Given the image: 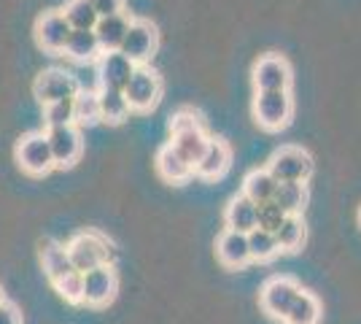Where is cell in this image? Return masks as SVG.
I'll list each match as a JSON object with an SVG mask.
<instances>
[{
	"mask_svg": "<svg viewBox=\"0 0 361 324\" xmlns=\"http://www.w3.org/2000/svg\"><path fill=\"white\" fill-rule=\"evenodd\" d=\"M170 146L178 152L183 160H189L195 165L200 155L208 146V136L202 133V124L197 119L195 111L183 108L170 119Z\"/></svg>",
	"mask_w": 361,
	"mask_h": 324,
	"instance_id": "cell-1",
	"label": "cell"
},
{
	"mask_svg": "<svg viewBox=\"0 0 361 324\" xmlns=\"http://www.w3.org/2000/svg\"><path fill=\"white\" fill-rule=\"evenodd\" d=\"M267 170L275 176L278 184L286 181H307L313 176V157L300 146H281L267 162Z\"/></svg>",
	"mask_w": 361,
	"mask_h": 324,
	"instance_id": "cell-2",
	"label": "cell"
},
{
	"mask_svg": "<svg viewBox=\"0 0 361 324\" xmlns=\"http://www.w3.org/2000/svg\"><path fill=\"white\" fill-rule=\"evenodd\" d=\"M294 114V103L288 90H272V92H256L254 100V116L256 122L262 124L264 130L278 133L291 122Z\"/></svg>",
	"mask_w": 361,
	"mask_h": 324,
	"instance_id": "cell-3",
	"label": "cell"
},
{
	"mask_svg": "<svg viewBox=\"0 0 361 324\" xmlns=\"http://www.w3.org/2000/svg\"><path fill=\"white\" fill-rule=\"evenodd\" d=\"M68 254H71V265L78 273H87V270H94L100 265H111L108 257H111V248H108V241H103L100 235L94 232H81L75 235L73 241L68 244Z\"/></svg>",
	"mask_w": 361,
	"mask_h": 324,
	"instance_id": "cell-4",
	"label": "cell"
},
{
	"mask_svg": "<svg viewBox=\"0 0 361 324\" xmlns=\"http://www.w3.org/2000/svg\"><path fill=\"white\" fill-rule=\"evenodd\" d=\"M124 97L130 103V111L146 114V111L157 108V103H159V97H162V81L149 68H135L130 84L124 87Z\"/></svg>",
	"mask_w": 361,
	"mask_h": 324,
	"instance_id": "cell-5",
	"label": "cell"
},
{
	"mask_svg": "<svg viewBox=\"0 0 361 324\" xmlns=\"http://www.w3.org/2000/svg\"><path fill=\"white\" fill-rule=\"evenodd\" d=\"M16 162L22 165L25 173L30 176H46L54 168V157L49 149V138L46 133H30L16 143Z\"/></svg>",
	"mask_w": 361,
	"mask_h": 324,
	"instance_id": "cell-6",
	"label": "cell"
},
{
	"mask_svg": "<svg viewBox=\"0 0 361 324\" xmlns=\"http://www.w3.org/2000/svg\"><path fill=\"white\" fill-rule=\"evenodd\" d=\"M78 81L75 76L71 73H65L60 68H51V71H44L41 76L35 78V84H32V92L38 97V103H57V100H73L75 95H78Z\"/></svg>",
	"mask_w": 361,
	"mask_h": 324,
	"instance_id": "cell-7",
	"label": "cell"
},
{
	"mask_svg": "<svg viewBox=\"0 0 361 324\" xmlns=\"http://www.w3.org/2000/svg\"><path fill=\"white\" fill-rule=\"evenodd\" d=\"M300 284L294 281V278H286V276H278V278H270L264 287H262V311L272 316V319H283L286 316V311L291 308V303L297 300V294H300Z\"/></svg>",
	"mask_w": 361,
	"mask_h": 324,
	"instance_id": "cell-8",
	"label": "cell"
},
{
	"mask_svg": "<svg viewBox=\"0 0 361 324\" xmlns=\"http://www.w3.org/2000/svg\"><path fill=\"white\" fill-rule=\"evenodd\" d=\"M116 289H119V278L111 265H100L84 273V303L92 308L108 306L116 297Z\"/></svg>",
	"mask_w": 361,
	"mask_h": 324,
	"instance_id": "cell-9",
	"label": "cell"
},
{
	"mask_svg": "<svg viewBox=\"0 0 361 324\" xmlns=\"http://www.w3.org/2000/svg\"><path fill=\"white\" fill-rule=\"evenodd\" d=\"M46 138H49V149H51V157H54L57 168H71L75 160L81 157L84 143H81V133L75 130V124L49 127Z\"/></svg>",
	"mask_w": 361,
	"mask_h": 324,
	"instance_id": "cell-10",
	"label": "cell"
},
{
	"mask_svg": "<svg viewBox=\"0 0 361 324\" xmlns=\"http://www.w3.org/2000/svg\"><path fill=\"white\" fill-rule=\"evenodd\" d=\"M154 49H157V28L151 22H146V19H133L119 52L137 65V62L149 60L151 54H154Z\"/></svg>",
	"mask_w": 361,
	"mask_h": 324,
	"instance_id": "cell-11",
	"label": "cell"
},
{
	"mask_svg": "<svg viewBox=\"0 0 361 324\" xmlns=\"http://www.w3.org/2000/svg\"><path fill=\"white\" fill-rule=\"evenodd\" d=\"M291 84V68L283 57L267 54L254 65V87L256 92H272V90H288Z\"/></svg>",
	"mask_w": 361,
	"mask_h": 324,
	"instance_id": "cell-12",
	"label": "cell"
},
{
	"mask_svg": "<svg viewBox=\"0 0 361 324\" xmlns=\"http://www.w3.org/2000/svg\"><path fill=\"white\" fill-rule=\"evenodd\" d=\"M135 62L124 57L121 52H103L97 60V76H100V87L108 90H121L130 84V78L135 73Z\"/></svg>",
	"mask_w": 361,
	"mask_h": 324,
	"instance_id": "cell-13",
	"label": "cell"
},
{
	"mask_svg": "<svg viewBox=\"0 0 361 324\" xmlns=\"http://www.w3.org/2000/svg\"><path fill=\"white\" fill-rule=\"evenodd\" d=\"M73 28L68 25V19L62 11H46L35 22V38L46 52H65V44L71 38Z\"/></svg>",
	"mask_w": 361,
	"mask_h": 324,
	"instance_id": "cell-14",
	"label": "cell"
},
{
	"mask_svg": "<svg viewBox=\"0 0 361 324\" xmlns=\"http://www.w3.org/2000/svg\"><path fill=\"white\" fill-rule=\"evenodd\" d=\"M229 162H232V152H229V146H226L224 140H211L208 138V146H205V152L200 155V160L195 162V173L200 179H219V176H224L226 168H229Z\"/></svg>",
	"mask_w": 361,
	"mask_h": 324,
	"instance_id": "cell-15",
	"label": "cell"
},
{
	"mask_svg": "<svg viewBox=\"0 0 361 324\" xmlns=\"http://www.w3.org/2000/svg\"><path fill=\"white\" fill-rule=\"evenodd\" d=\"M216 254L221 265L226 268H243L251 263V251H248V235L238 230H224L216 241Z\"/></svg>",
	"mask_w": 361,
	"mask_h": 324,
	"instance_id": "cell-16",
	"label": "cell"
},
{
	"mask_svg": "<svg viewBox=\"0 0 361 324\" xmlns=\"http://www.w3.org/2000/svg\"><path fill=\"white\" fill-rule=\"evenodd\" d=\"M130 22H133V19H127L121 11L111 16H100L97 25H94V35H97V41H100V49H103V52H119L121 41H124V35L130 30Z\"/></svg>",
	"mask_w": 361,
	"mask_h": 324,
	"instance_id": "cell-17",
	"label": "cell"
},
{
	"mask_svg": "<svg viewBox=\"0 0 361 324\" xmlns=\"http://www.w3.org/2000/svg\"><path fill=\"white\" fill-rule=\"evenodd\" d=\"M157 170H159V176H162L165 181L180 184V181H186V179L195 173V165H192L189 160H183V157L167 143V146H162V149L157 152Z\"/></svg>",
	"mask_w": 361,
	"mask_h": 324,
	"instance_id": "cell-18",
	"label": "cell"
},
{
	"mask_svg": "<svg viewBox=\"0 0 361 324\" xmlns=\"http://www.w3.org/2000/svg\"><path fill=\"white\" fill-rule=\"evenodd\" d=\"M224 222L226 230H238L248 235L256 227V203L251 198H245V195L232 198L224 211Z\"/></svg>",
	"mask_w": 361,
	"mask_h": 324,
	"instance_id": "cell-19",
	"label": "cell"
},
{
	"mask_svg": "<svg viewBox=\"0 0 361 324\" xmlns=\"http://www.w3.org/2000/svg\"><path fill=\"white\" fill-rule=\"evenodd\" d=\"M41 263H44V270L51 284L60 281V278H65L68 273H73L68 246L54 244V241H44V244H41Z\"/></svg>",
	"mask_w": 361,
	"mask_h": 324,
	"instance_id": "cell-20",
	"label": "cell"
},
{
	"mask_svg": "<svg viewBox=\"0 0 361 324\" xmlns=\"http://www.w3.org/2000/svg\"><path fill=\"white\" fill-rule=\"evenodd\" d=\"M65 54L75 62H92L103 54V49H100L94 30H73L65 44Z\"/></svg>",
	"mask_w": 361,
	"mask_h": 324,
	"instance_id": "cell-21",
	"label": "cell"
},
{
	"mask_svg": "<svg viewBox=\"0 0 361 324\" xmlns=\"http://www.w3.org/2000/svg\"><path fill=\"white\" fill-rule=\"evenodd\" d=\"M275 189H278V181L270 170H251L243 181V195L251 198V200L259 205V203H267L275 198Z\"/></svg>",
	"mask_w": 361,
	"mask_h": 324,
	"instance_id": "cell-22",
	"label": "cell"
},
{
	"mask_svg": "<svg viewBox=\"0 0 361 324\" xmlns=\"http://www.w3.org/2000/svg\"><path fill=\"white\" fill-rule=\"evenodd\" d=\"M97 100H100V119L111 124H119L127 119L130 114V103L121 90H108V87H100L97 90Z\"/></svg>",
	"mask_w": 361,
	"mask_h": 324,
	"instance_id": "cell-23",
	"label": "cell"
},
{
	"mask_svg": "<svg viewBox=\"0 0 361 324\" xmlns=\"http://www.w3.org/2000/svg\"><path fill=\"white\" fill-rule=\"evenodd\" d=\"M281 322L283 324H318L321 322V306H318V300L313 294L302 289Z\"/></svg>",
	"mask_w": 361,
	"mask_h": 324,
	"instance_id": "cell-24",
	"label": "cell"
},
{
	"mask_svg": "<svg viewBox=\"0 0 361 324\" xmlns=\"http://www.w3.org/2000/svg\"><path fill=\"white\" fill-rule=\"evenodd\" d=\"M62 14H65L68 25L73 30H94V25L100 19L90 0H68V6L62 8Z\"/></svg>",
	"mask_w": 361,
	"mask_h": 324,
	"instance_id": "cell-25",
	"label": "cell"
},
{
	"mask_svg": "<svg viewBox=\"0 0 361 324\" xmlns=\"http://www.w3.org/2000/svg\"><path fill=\"white\" fill-rule=\"evenodd\" d=\"M272 200L278 203L286 214H300L305 203H307V189L302 181H286V184H278Z\"/></svg>",
	"mask_w": 361,
	"mask_h": 324,
	"instance_id": "cell-26",
	"label": "cell"
},
{
	"mask_svg": "<svg viewBox=\"0 0 361 324\" xmlns=\"http://www.w3.org/2000/svg\"><path fill=\"white\" fill-rule=\"evenodd\" d=\"M248 251H251V260L254 263H267V260H272L281 251L278 241H275V232L254 227V230L248 232Z\"/></svg>",
	"mask_w": 361,
	"mask_h": 324,
	"instance_id": "cell-27",
	"label": "cell"
},
{
	"mask_svg": "<svg viewBox=\"0 0 361 324\" xmlns=\"http://www.w3.org/2000/svg\"><path fill=\"white\" fill-rule=\"evenodd\" d=\"M275 241L281 251H297L305 244V224H302L300 214H288L283 224L275 230Z\"/></svg>",
	"mask_w": 361,
	"mask_h": 324,
	"instance_id": "cell-28",
	"label": "cell"
},
{
	"mask_svg": "<svg viewBox=\"0 0 361 324\" xmlns=\"http://www.w3.org/2000/svg\"><path fill=\"white\" fill-rule=\"evenodd\" d=\"M97 124L100 119V100L97 92H87V90H78V95L73 97V124Z\"/></svg>",
	"mask_w": 361,
	"mask_h": 324,
	"instance_id": "cell-29",
	"label": "cell"
},
{
	"mask_svg": "<svg viewBox=\"0 0 361 324\" xmlns=\"http://www.w3.org/2000/svg\"><path fill=\"white\" fill-rule=\"evenodd\" d=\"M286 216L288 214L275 200L259 203V205H256V227H262V230H267V232H275L283 224Z\"/></svg>",
	"mask_w": 361,
	"mask_h": 324,
	"instance_id": "cell-30",
	"label": "cell"
},
{
	"mask_svg": "<svg viewBox=\"0 0 361 324\" xmlns=\"http://www.w3.org/2000/svg\"><path fill=\"white\" fill-rule=\"evenodd\" d=\"M54 289L68 300V303H84V273H68L65 278L54 281Z\"/></svg>",
	"mask_w": 361,
	"mask_h": 324,
	"instance_id": "cell-31",
	"label": "cell"
},
{
	"mask_svg": "<svg viewBox=\"0 0 361 324\" xmlns=\"http://www.w3.org/2000/svg\"><path fill=\"white\" fill-rule=\"evenodd\" d=\"M46 124L49 127H62L73 124V100H57L46 106Z\"/></svg>",
	"mask_w": 361,
	"mask_h": 324,
	"instance_id": "cell-32",
	"label": "cell"
},
{
	"mask_svg": "<svg viewBox=\"0 0 361 324\" xmlns=\"http://www.w3.org/2000/svg\"><path fill=\"white\" fill-rule=\"evenodd\" d=\"M90 3L94 6V11H97V16L119 14L121 8H124V0H90Z\"/></svg>",
	"mask_w": 361,
	"mask_h": 324,
	"instance_id": "cell-33",
	"label": "cell"
},
{
	"mask_svg": "<svg viewBox=\"0 0 361 324\" xmlns=\"http://www.w3.org/2000/svg\"><path fill=\"white\" fill-rule=\"evenodd\" d=\"M0 324H22V316L16 311L14 303H0Z\"/></svg>",
	"mask_w": 361,
	"mask_h": 324,
	"instance_id": "cell-34",
	"label": "cell"
},
{
	"mask_svg": "<svg viewBox=\"0 0 361 324\" xmlns=\"http://www.w3.org/2000/svg\"><path fill=\"white\" fill-rule=\"evenodd\" d=\"M3 300H6V294H3V287H0V303H3Z\"/></svg>",
	"mask_w": 361,
	"mask_h": 324,
	"instance_id": "cell-35",
	"label": "cell"
},
{
	"mask_svg": "<svg viewBox=\"0 0 361 324\" xmlns=\"http://www.w3.org/2000/svg\"><path fill=\"white\" fill-rule=\"evenodd\" d=\"M359 222H361V214H359Z\"/></svg>",
	"mask_w": 361,
	"mask_h": 324,
	"instance_id": "cell-36",
	"label": "cell"
}]
</instances>
